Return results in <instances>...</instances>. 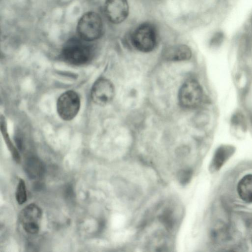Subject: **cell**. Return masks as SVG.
I'll return each mask as SVG.
<instances>
[{"instance_id":"6da1fadb","label":"cell","mask_w":252,"mask_h":252,"mask_svg":"<svg viewBox=\"0 0 252 252\" xmlns=\"http://www.w3.org/2000/svg\"><path fill=\"white\" fill-rule=\"evenodd\" d=\"M130 42L137 50L148 53L156 47L158 40V32L155 25L150 22H144L138 25L130 35Z\"/></svg>"},{"instance_id":"7a4b0ae2","label":"cell","mask_w":252,"mask_h":252,"mask_svg":"<svg viewBox=\"0 0 252 252\" xmlns=\"http://www.w3.org/2000/svg\"><path fill=\"white\" fill-rule=\"evenodd\" d=\"M86 40L72 38L68 40L62 49V56L67 62L74 65H81L89 62L93 55V50Z\"/></svg>"},{"instance_id":"3957f363","label":"cell","mask_w":252,"mask_h":252,"mask_svg":"<svg viewBox=\"0 0 252 252\" xmlns=\"http://www.w3.org/2000/svg\"><path fill=\"white\" fill-rule=\"evenodd\" d=\"M204 99V93L199 83L193 79L186 81L180 88L178 101L184 108L193 109L201 105Z\"/></svg>"},{"instance_id":"277c9868","label":"cell","mask_w":252,"mask_h":252,"mask_svg":"<svg viewBox=\"0 0 252 252\" xmlns=\"http://www.w3.org/2000/svg\"><path fill=\"white\" fill-rule=\"evenodd\" d=\"M103 25L100 16L94 12H89L79 19L77 32L81 38L87 41L96 40L102 34Z\"/></svg>"},{"instance_id":"5b68a950","label":"cell","mask_w":252,"mask_h":252,"mask_svg":"<svg viewBox=\"0 0 252 252\" xmlns=\"http://www.w3.org/2000/svg\"><path fill=\"white\" fill-rule=\"evenodd\" d=\"M80 107L79 96L72 90L63 93L57 100V112L60 118L64 121L72 120L78 114Z\"/></svg>"},{"instance_id":"8992f818","label":"cell","mask_w":252,"mask_h":252,"mask_svg":"<svg viewBox=\"0 0 252 252\" xmlns=\"http://www.w3.org/2000/svg\"><path fill=\"white\" fill-rule=\"evenodd\" d=\"M42 212L36 204L31 203L20 212L19 219L25 231L31 234H35L39 230V222Z\"/></svg>"},{"instance_id":"52a82bcc","label":"cell","mask_w":252,"mask_h":252,"mask_svg":"<svg viewBox=\"0 0 252 252\" xmlns=\"http://www.w3.org/2000/svg\"><path fill=\"white\" fill-rule=\"evenodd\" d=\"M115 95V88L112 83L109 80L101 78L93 85L91 92L93 101L100 105L110 103Z\"/></svg>"},{"instance_id":"ba28073f","label":"cell","mask_w":252,"mask_h":252,"mask_svg":"<svg viewBox=\"0 0 252 252\" xmlns=\"http://www.w3.org/2000/svg\"><path fill=\"white\" fill-rule=\"evenodd\" d=\"M104 12L108 20L113 24L125 21L128 15L129 7L127 0H106Z\"/></svg>"},{"instance_id":"9c48e42d","label":"cell","mask_w":252,"mask_h":252,"mask_svg":"<svg viewBox=\"0 0 252 252\" xmlns=\"http://www.w3.org/2000/svg\"><path fill=\"white\" fill-rule=\"evenodd\" d=\"M235 151V148L231 145H222L216 150L209 166L210 171L214 173L219 171Z\"/></svg>"},{"instance_id":"30bf717a","label":"cell","mask_w":252,"mask_h":252,"mask_svg":"<svg viewBox=\"0 0 252 252\" xmlns=\"http://www.w3.org/2000/svg\"><path fill=\"white\" fill-rule=\"evenodd\" d=\"M164 60L170 62H180L190 59L192 52L190 48L185 44H177L166 47L162 52Z\"/></svg>"},{"instance_id":"8fae6325","label":"cell","mask_w":252,"mask_h":252,"mask_svg":"<svg viewBox=\"0 0 252 252\" xmlns=\"http://www.w3.org/2000/svg\"><path fill=\"white\" fill-rule=\"evenodd\" d=\"M27 175L31 179H37L43 176L45 166L42 161L37 157L31 156L27 158L24 164Z\"/></svg>"},{"instance_id":"7c38bea8","label":"cell","mask_w":252,"mask_h":252,"mask_svg":"<svg viewBox=\"0 0 252 252\" xmlns=\"http://www.w3.org/2000/svg\"><path fill=\"white\" fill-rule=\"evenodd\" d=\"M237 191L240 198L246 203H252V174L243 176L238 182Z\"/></svg>"},{"instance_id":"4fadbf2b","label":"cell","mask_w":252,"mask_h":252,"mask_svg":"<svg viewBox=\"0 0 252 252\" xmlns=\"http://www.w3.org/2000/svg\"><path fill=\"white\" fill-rule=\"evenodd\" d=\"M16 199L20 205L24 204L27 201V195L26 184L24 180L20 179L17 185L15 193Z\"/></svg>"},{"instance_id":"5bb4252c","label":"cell","mask_w":252,"mask_h":252,"mask_svg":"<svg viewBox=\"0 0 252 252\" xmlns=\"http://www.w3.org/2000/svg\"><path fill=\"white\" fill-rule=\"evenodd\" d=\"M224 39L223 33L217 32L214 34L210 40V44L213 46H218L221 44Z\"/></svg>"},{"instance_id":"9a60e30c","label":"cell","mask_w":252,"mask_h":252,"mask_svg":"<svg viewBox=\"0 0 252 252\" xmlns=\"http://www.w3.org/2000/svg\"><path fill=\"white\" fill-rule=\"evenodd\" d=\"M191 174V171L189 170L182 171L179 174L180 182L183 184H186L189 181Z\"/></svg>"}]
</instances>
